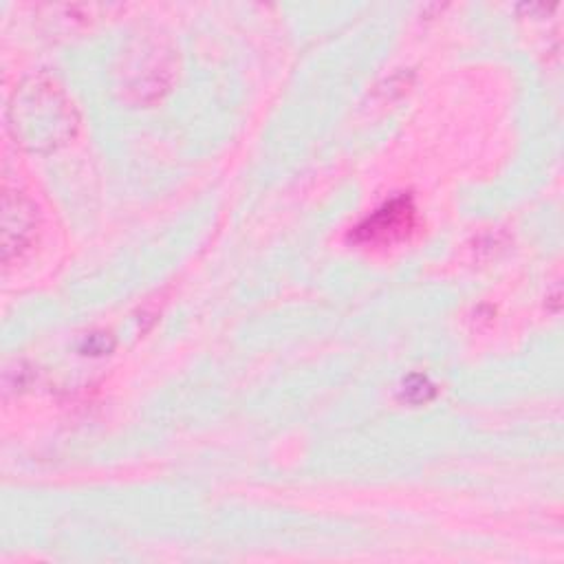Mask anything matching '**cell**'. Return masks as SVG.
Returning a JSON list of instances; mask_svg holds the SVG:
<instances>
[{"label":"cell","instance_id":"cell-2","mask_svg":"<svg viewBox=\"0 0 564 564\" xmlns=\"http://www.w3.org/2000/svg\"><path fill=\"white\" fill-rule=\"evenodd\" d=\"M435 395V386L428 382V377L415 375L404 384V397L410 399L412 404H426Z\"/></svg>","mask_w":564,"mask_h":564},{"label":"cell","instance_id":"cell-1","mask_svg":"<svg viewBox=\"0 0 564 564\" xmlns=\"http://www.w3.org/2000/svg\"><path fill=\"white\" fill-rule=\"evenodd\" d=\"M412 227H415V205L408 197H399L357 225L353 238L366 245H393L406 238Z\"/></svg>","mask_w":564,"mask_h":564}]
</instances>
